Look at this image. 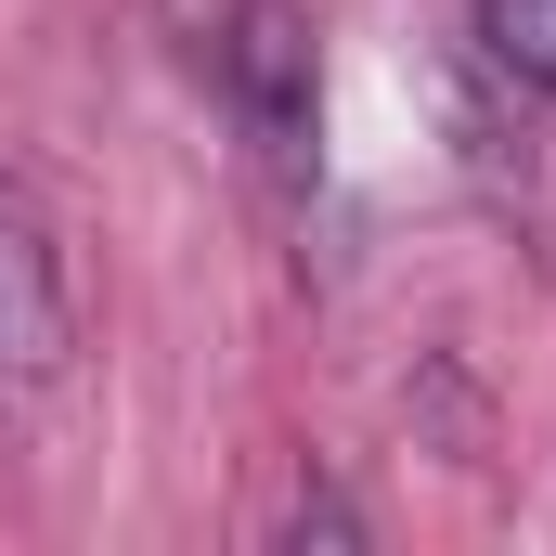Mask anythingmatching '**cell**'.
Instances as JSON below:
<instances>
[{"label": "cell", "mask_w": 556, "mask_h": 556, "mask_svg": "<svg viewBox=\"0 0 556 556\" xmlns=\"http://www.w3.org/2000/svg\"><path fill=\"white\" fill-rule=\"evenodd\" d=\"M65 376H78V273H65V220H52L26 181H0V440H26V427L52 415Z\"/></svg>", "instance_id": "6da1fadb"}, {"label": "cell", "mask_w": 556, "mask_h": 556, "mask_svg": "<svg viewBox=\"0 0 556 556\" xmlns=\"http://www.w3.org/2000/svg\"><path fill=\"white\" fill-rule=\"evenodd\" d=\"M207 52H220V91H233L247 142H260L273 168H298V155H311V39H298V13H285V0H233V26H220Z\"/></svg>", "instance_id": "7a4b0ae2"}, {"label": "cell", "mask_w": 556, "mask_h": 556, "mask_svg": "<svg viewBox=\"0 0 556 556\" xmlns=\"http://www.w3.org/2000/svg\"><path fill=\"white\" fill-rule=\"evenodd\" d=\"M479 52H492L505 78L556 91V0H479Z\"/></svg>", "instance_id": "3957f363"}]
</instances>
